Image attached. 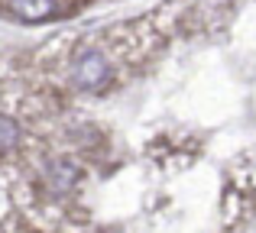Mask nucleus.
<instances>
[{"instance_id":"obj_1","label":"nucleus","mask_w":256,"mask_h":233,"mask_svg":"<svg viewBox=\"0 0 256 233\" xmlns=\"http://www.w3.org/2000/svg\"><path fill=\"white\" fill-rule=\"evenodd\" d=\"M68 78L78 91H100L107 81H110V62L100 49H84L72 58V68H68Z\"/></svg>"},{"instance_id":"obj_2","label":"nucleus","mask_w":256,"mask_h":233,"mask_svg":"<svg viewBox=\"0 0 256 233\" xmlns=\"http://www.w3.org/2000/svg\"><path fill=\"white\" fill-rule=\"evenodd\" d=\"M46 182L52 191H72L82 182V165L72 159H49L46 162Z\"/></svg>"},{"instance_id":"obj_3","label":"nucleus","mask_w":256,"mask_h":233,"mask_svg":"<svg viewBox=\"0 0 256 233\" xmlns=\"http://www.w3.org/2000/svg\"><path fill=\"white\" fill-rule=\"evenodd\" d=\"M6 10L23 23H46L58 13V0H6Z\"/></svg>"},{"instance_id":"obj_4","label":"nucleus","mask_w":256,"mask_h":233,"mask_svg":"<svg viewBox=\"0 0 256 233\" xmlns=\"http://www.w3.org/2000/svg\"><path fill=\"white\" fill-rule=\"evenodd\" d=\"M20 136H23V133H20L16 120L0 114V159L10 156V152L16 149V146H20Z\"/></svg>"}]
</instances>
